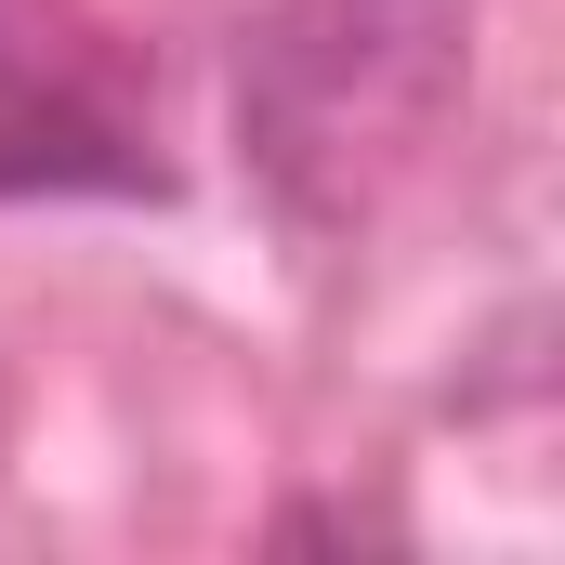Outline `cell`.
<instances>
[{"instance_id":"6da1fadb","label":"cell","mask_w":565,"mask_h":565,"mask_svg":"<svg viewBox=\"0 0 565 565\" xmlns=\"http://www.w3.org/2000/svg\"><path fill=\"white\" fill-rule=\"evenodd\" d=\"M460 79V13L447 0H302L237 66V132L289 211H369V184L434 132Z\"/></svg>"}]
</instances>
